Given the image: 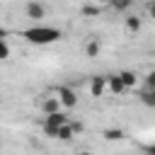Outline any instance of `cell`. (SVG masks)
I'll use <instances>...</instances> for the list:
<instances>
[{
	"label": "cell",
	"instance_id": "obj_16",
	"mask_svg": "<svg viewBox=\"0 0 155 155\" xmlns=\"http://www.w3.org/2000/svg\"><path fill=\"white\" fill-rule=\"evenodd\" d=\"M126 29H128V31H138V29H140V19H138V17H128V19H126Z\"/></svg>",
	"mask_w": 155,
	"mask_h": 155
},
{
	"label": "cell",
	"instance_id": "obj_4",
	"mask_svg": "<svg viewBox=\"0 0 155 155\" xmlns=\"http://www.w3.org/2000/svg\"><path fill=\"white\" fill-rule=\"evenodd\" d=\"M39 109L44 111V116H48V114H56V111H61L63 109V104H61V99H58V94L56 97H41L39 99Z\"/></svg>",
	"mask_w": 155,
	"mask_h": 155
},
{
	"label": "cell",
	"instance_id": "obj_1",
	"mask_svg": "<svg viewBox=\"0 0 155 155\" xmlns=\"http://www.w3.org/2000/svg\"><path fill=\"white\" fill-rule=\"evenodd\" d=\"M22 36H24L27 41H31V44H41V46H44V44H53V41H58V39H61V31L53 29V27H44V24H39V27L24 29Z\"/></svg>",
	"mask_w": 155,
	"mask_h": 155
},
{
	"label": "cell",
	"instance_id": "obj_21",
	"mask_svg": "<svg viewBox=\"0 0 155 155\" xmlns=\"http://www.w3.org/2000/svg\"><path fill=\"white\" fill-rule=\"evenodd\" d=\"M78 155H92V153H87V150H82V153H78Z\"/></svg>",
	"mask_w": 155,
	"mask_h": 155
},
{
	"label": "cell",
	"instance_id": "obj_10",
	"mask_svg": "<svg viewBox=\"0 0 155 155\" xmlns=\"http://www.w3.org/2000/svg\"><path fill=\"white\" fill-rule=\"evenodd\" d=\"M119 75H121V80H124L126 90H133V87L138 85V78H136V73H131V70H121Z\"/></svg>",
	"mask_w": 155,
	"mask_h": 155
},
{
	"label": "cell",
	"instance_id": "obj_6",
	"mask_svg": "<svg viewBox=\"0 0 155 155\" xmlns=\"http://www.w3.org/2000/svg\"><path fill=\"white\" fill-rule=\"evenodd\" d=\"M107 85H109V92H111V94H116V97L126 92V85H124V80H121V75H119V73L109 75V78H107Z\"/></svg>",
	"mask_w": 155,
	"mask_h": 155
},
{
	"label": "cell",
	"instance_id": "obj_12",
	"mask_svg": "<svg viewBox=\"0 0 155 155\" xmlns=\"http://www.w3.org/2000/svg\"><path fill=\"white\" fill-rule=\"evenodd\" d=\"M102 136H104L107 140H121V138H124V131H121V128H107Z\"/></svg>",
	"mask_w": 155,
	"mask_h": 155
},
{
	"label": "cell",
	"instance_id": "obj_20",
	"mask_svg": "<svg viewBox=\"0 0 155 155\" xmlns=\"http://www.w3.org/2000/svg\"><path fill=\"white\" fill-rule=\"evenodd\" d=\"M145 150H148L150 155H155V145H150V148H145Z\"/></svg>",
	"mask_w": 155,
	"mask_h": 155
},
{
	"label": "cell",
	"instance_id": "obj_15",
	"mask_svg": "<svg viewBox=\"0 0 155 155\" xmlns=\"http://www.w3.org/2000/svg\"><path fill=\"white\" fill-rule=\"evenodd\" d=\"M99 12H102V10H99L97 5H82V15H85V17H97Z\"/></svg>",
	"mask_w": 155,
	"mask_h": 155
},
{
	"label": "cell",
	"instance_id": "obj_7",
	"mask_svg": "<svg viewBox=\"0 0 155 155\" xmlns=\"http://www.w3.org/2000/svg\"><path fill=\"white\" fill-rule=\"evenodd\" d=\"M85 53H87V58H97V56L102 53V41H99L97 36H92V39L87 41V46H85Z\"/></svg>",
	"mask_w": 155,
	"mask_h": 155
},
{
	"label": "cell",
	"instance_id": "obj_14",
	"mask_svg": "<svg viewBox=\"0 0 155 155\" xmlns=\"http://www.w3.org/2000/svg\"><path fill=\"white\" fill-rule=\"evenodd\" d=\"M41 131H44V136H46V138H58V128H56V126H51V124H46V121L41 124Z\"/></svg>",
	"mask_w": 155,
	"mask_h": 155
},
{
	"label": "cell",
	"instance_id": "obj_11",
	"mask_svg": "<svg viewBox=\"0 0 155 155\" xmlns=\"http://www.w3.org/2000/svg\"><path fill=\"white\" fill-rule=\"evenodd\" d=\"M73 136H75V128H73L70 121L63 124V126L58 128V140H73Z\"/></svg>",
	"mask_w": 155,
	"mask_h": 155
},
{
	"label": "cell",
	"instance_id": "obj_3",
	"mask_svg": "<svg viewBox=\"0 0 155 155\" xmlns=\"http://www.w3.org/2000/svg\"><path fill=\"white\" fill-rule=\"evenodd\" d=\"M24 15H27L29 19L39 22V19L46 17V5L39 2V0H27V5H24Z\"/></svg>",
	"mask_w": 155,
	"mask_h": 155
},
{
	"label": "cell",
	"instance_id": "obj_5",
	"mask_svg": "<svg viewBox=\"0 0 155 155\" xmlns=\"http://www.w3.org/2000/svg\"><path fill=\"white\" fill-rule=\"evenodd\" d=\"M107 90H109V85H107V78L104 75H94L90 80V94L92 97H102Z\"/></svg>",
	"mask_w": 155,
	"mask_h": 155
},
{
	"label": "cell",
	"instance_id": "obj_9",
	"mask_svg": "<svg viewBox=\"0 0 155 155\" xmlns=\"http://www.w3.org/2000/svg\"><path fill=\"white\" fill-rule=\"evenodd\" d=\"M44 121H46V124H51V126H56V128H61L63 124H68V116H65L63 111H56V114H48Z\"/></svg>",
	"mask_w": 155,
	"mask_h": 155
},
{
	"label": "cell",
	"instance_id": "obj_19",
	"mask_svg": "<svg viewBox=\"0 0 155 155\" xmlns=\"http://www.w3.org/2000/svg\"><path fill=\"white\" fill-rule=\"evenodd\" d=\"M148 15L155 19V0H150V2H148Z\"/></svg>",
	"mask_w": 155,
	"mask_h": 155
},
{
	"label": "cell",
	"instance_id": "obj_2",
	"mask_svg": "<svg viewBox=\"0 0 155 155\" xmlns=\"http://www.w3.org/2000/svg\"><path fill=\"white\" fill-rule=\"evenodd\" d=\"M56 94H58V99H61L63 109H73V107H78V94H75V90H73V87L61 85V87L56 90Z\"/></svg>",
	"mask_w": 155,
	"mask_h": 155
},
{
	"label": "cell",
	"instance_id": "obj_17",
	"mask_svg": "<svg viewBox=\"0 0 155 155\" xmlns=\"http://www.w3.org/2000/svg\"><path fill=\"white\" fill-rule=\"evenodd\" d=\"M0 58L2 61L10 58V44H7V39H0Z\"/></svg>",
	"mask_w": 155,
	"mask_h": 155
},
{
	"label": "cell",
	"instance_id": "obj_8",
	"mask_svg": "<svg viewBox=\"0 0 155 155\" xmlns=\"http://www.w3.org/2000/svg\"><path fill=\"white\" fill-rule=\"evenodd\" d=\"M138 97H140V102H143L145 107H150V109H155V87H143Z\"/></svg>",
	"mask_w": 155,
	"mask_h": 155
},
{
	"label": "cell",
	"instance_id": "obj_13",
	"mask_svg": "<svg viewBox=\"0 0 155 155\" xmlns=\"http://www.w3.org/2000/svg\"><path fill=\"white\" fill-rule=\"evenodd\" d=\"M131 5H133V0H111V7H114L116 12H126Z\"/></svg>",
	"mask_w": 155,
	"mask_h": 155
},
{
	"label": "cell",
	"instance_id": "obj_18",
	"mask_svg": "<svg viewBox=\"0 0 155 155\" xmlns=\"http://www.w3.org/2000/svg\"><path fill=\"white\" fill-rule=\"evenodd\" d=\"M145 87H155V70H150L145 75Z\"/></svg>",
	"mask_w": 155,
	"mask_h": 155
}]
</instances>
